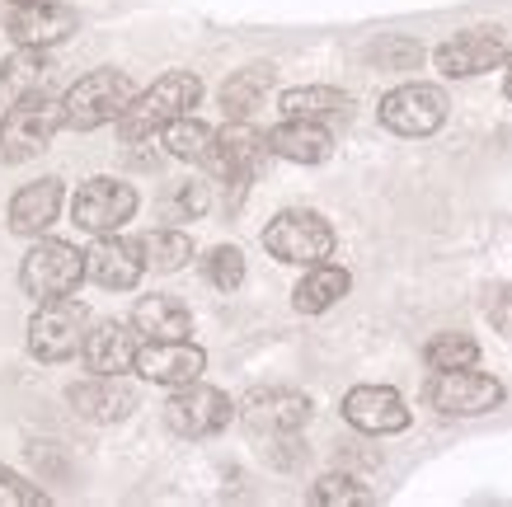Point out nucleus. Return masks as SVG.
Masks as SVG:
<instances>
[{
	"label": "nucleus",
	"mask_w": 512,
	"mask_h": 507,
	"mask_svg": "<svg viewBox=\"0 0 512 507\" xmlns=\"http://www.w3.org/2000/svg\"><path fill=\"white\" fill-rule=\"evenodd\" d=\"M512 57L508 38L498 29H470V33H456L447 43L433 52V62L442 76L451 80H466V76H484V71H498V66Z\"/></svg>",
	"instance_id": "12"
},
{
	"label": "nucleus",
	"mask_w": 512,
	"mask_h": 507,
	"mask_svg": "<svg viewBox=\"0 0 512 507\" xmlns=\"http://www.w3.org/2000/svg\"><path fill=\"white\" fill-rule=\"evenodd\" d=\"M66 404L80 418H90V423H118V418H127L137 409V390L123 376H99L94 371L90 381H76L66 390Z\"/></svg>",
	"instance_id": "19"
},
{
	"label": "nucleus",
	"mask_w": 512,
	"mask_h": 507,
	"mask_svg": "<svg viewBox=\"0 0 512 507\" xmlns=\"http://www.w3.org/2000/svg\"><path fill=\"white\" fill-rule=\"evenodd\" d=\"M423 357H428V367L433 371H456V367H475L480 362V343L470 334H437L428 348H423Z\"/></svg>",
	"instance_id": "29"
},
{
	"label": "nucleus",
	"mask_w": 512,
	"mask_h": 507,
	"mask_svg": "<svg viewBox=\"0 0 512 507\" xmlns=\"http://www.w3.org/2000/svg\"><path fill=\"white\" fill-rule=\"evenodd\" d=\"M62 127H66L62 99H47V94L15 99L10 113L0 118V160L5 165H24L33 155H43Z\"/></svg>",
	"instance_id": "3"
},
{
	"label": "nucleus",
	"mask_w": 512,
	"mask_h": 507,
	"mask_svg": "<svg viewBox=\"0 0 512 507\" xmlns=\"http://www.w3.org/2000/svg\"><path fill=\"white\" fill-rule=\"evenodd\" d=\"M132 324L141 329V338H188L193 334V315L184 301L174 296H141L132 310Z\"/></svg>",
	"instance_id": "24"
},
{
	"label": "nucleus",
	"mask_w": 512,
	"mask_h": 507,
	"mask_svg": "<svg viewBox=\"0 0 512 507\" xmlns=\"http://www.w3.org/2000/svg\"><path fill=\"white\" fill-rule=\"evenodd\" d=\"M503 94H508V99H512V66H508V80H503Z\"/></svg>",
	"instance_id": "36"
},
{
	"label": "nucleus",
	"mask_w": 512,
	"mask_h": 507,
	"mask_svg": "<svg viewBox=\"0 0 512 507\" xmlns=\"http://www.w3.org/2000/svg\"><path fill=\"white\" fill-rule=\"evenodd\" d=\"M202 268H207V282H212L217 292H235V287L245 282V254L235 245H217L202 259Z\"/></svg>",
	"instance_id": "31"
},
{
	"label": "nucleus",
	"mask_w": 512,
	"mask_h": 507,
	"mask_svg": "<svg viewBox=\"0 0 512 507\" xmlns=\"http://www.w3.org/2000/svg\"><path fill=\"white\" fill-rule=\"evenodd\" d=\"M160 141H165V151L174 160H193V165H207L212 151H217V127H207L202 118L184 113V118H174V123L160 127Z\"/></svg>",
	"instance_id": "25"
},
{
	"label": "nucleus",
	"mask_w": 512,
	"mask_h": 507,
	"mask_svg": "<svg viewBox=\"0 0 512 507\" xmlns=\"http://www.w3.org/2000/svg\"><path fill=\"white\" fill-rule=\"evenodd\" d=\"M264 249L282 263H325L334 254V231H329L325 216L315 212H278L264 226Z\"/></svg>",
	"instance_id": "6"
},
{
	"label": "nucleus",
	"mask_w": 512,
	"mask_h": 507,
	"mask_svg": "<svg viewBox=\"0 0 512 507\" xmlns=\"http://www.w3.org/2000/svg\"><path fill=\"white\" fill-rule=\"evenodd\" d=\"M80 348H85V306H76L71 296L43 301L29 320V353L38 362H66Z\"/></svg>",
	"instance_id": "10"
},
{
	"label": "nucleus",
	"mask_w": 512,
	"mask_h": 507,
	"mask_svg": "<svg viewBox=\"0 0 512 507\" xmlns=\"http://www.w3.org/2000/svg\"><path fill=\"white\" fill-rule=\"evenodd\" d=\"M137 371L156 385H193L207 371V353L198 343H188V338H146Z\"/></svg>",
	"instance_id": "13"
},
{
	"label": "nucleus",
	"mask_w": 512,
	"mask_h": 507,
	"mask_svg": "<svg viewBox=\"0 0 512 507\" xmlns=\"http://www.w3.org/2000/svg\"><path fill=\"white\" fill-rule=\"evenodd\" d=\"M10 5H29V0H10Z\"/></svg>",
	"instance_id": "37"
},
{
	"label": "nucleus",
	"mask_w": 512,
	"mask_h": 507,
	"mask_svg": "<svg viewBox=\"0 0 512 507\" xmlns=\"http://www.w3.org/2000/svg\"><path fill=\"white\" fill-rule=\"evenodd\" d=\"M235 404L226 390L217 385H174V395L165 400V428L174 437H188V442H202V437H217L221 428H231Z\"/></svg>",
	"instance_id": "5"
},
{
	"label": "nucleus",
	"mask_w": 512,
	"mask_h": 507,
	"mask_svg": "<svg viewBox=\"0 0 512 507\" xmlns=\"http://www.w3.org/2000/svg\"><path fill=\"white\" fill-rule=\"evenodd\" d=\"M240 418L245 428L259 437V442H287L306 428L311 418V400L296 395V390H254L245 404H240Z\"/></svg>",
	"instance_id": "11"
},
{
	"label": "nucleus",
	"mask_w": 512,
	"mask_h": 507,
	"mask_svg": "<svg viewBox=\"0 0 512 507\" xmlns=\"http://www.w3.org/2000/svg\"><path fill=\"white\" fill-rule=\"evenodd\" d=\"M489 320H494L498 334L512 338V287H503V292L489 296Z\"/></svg>",
	"instance_id": "35"
},
{
	"label": "nucleus",
	"mask_w": 512,
	"mask_h": 507,
	"mask_svg": "<svg viewBox=\"0 0 512 507\" xmlns=\"http://www.w3.org/2000/svg\"><path fill=\"white\" fill-rule=\"evenodd\" d=\"M311 503H320V507H372L376 493L353 475H325L311 489Z\"/></svg>",
	"instance_id": "30"
},
{
	"label": "nucleus",
	"mask_w": 512,
	"mask_h": 507,
	"mask_svg": "<svg viewBox=\"0 0 512 507\" xmlns=\"http://www.w3.org/2000/svg\"><path fill=\"white\" fill-rule=\"evenodd\" d=\"M348 287H353L348 268H339V263H311L306 277L296 282L292 306L301 310V315H320V310H329L339 296H348Z\"/></svg>",
	"instance_id": "23"
},
{
	"label": "nucleus",
	"mask_w": 512,
	"mask_h": 507,
	"mask_svg": "<svg viewBox=\"0 0 512 507\" xmlns=\"http://www.w3.org/2000/svg\"><path fill=\"white\" fill-rule=\"evenodd\" d=\"M52 57H47V47H19L10 52L5 62H0V94L15 104V99H29V94H47L52 85Z\"/></svg>",
	"instance_id": "22"
},
{
	"label": "nucleus",
	"mask_w": 512,
	"mask_h": 507,
	"mask_svg": "<svg viewBox=\"0 0 512 507\" xmlns=\"http://www.w3.org/2000/svg\"><path fill=\"white\" fill-rule=\"evenodd\" d=\"M137 212V188L123 179H90L80 184V193L71 198V221L85 235H118Z\"/></svg>",
	"instance_id": "8"
},
{
	"label": "nucleus",
	"mask_w": 512,
	"mask_h": 507,
	"mask_svg": "<svg viewBox=\"0 0 512 507\" xmlns=\"http://www.w3.org/2000/svg\"><path fill=\"white\" fill-rule=\"evenodd\" d=\"M372 57H376V62H400V66H419V62H423V47H419V43H409V38H390V43L372 47Z\"/></svg>",
	"instance_id": "33"
},
{
	"label": "nucleus",
	"mask_w": 512,
	"mask_h": 507,
	"mask_svg": "<svg viewBox=\"0 0 512 507\" xmlns=\"http://www.w3.org/2000/svg\"><path fill=\"white\" fill-rule=\"evenodd\" d=\"M38 503H47L43 484H33V479L0 465V507H38Z\"/></svg>",
	"instance_id": "32"
},
{
	"label": "nucleus",
	"mask_w": 512,
	"mask_h": 507,
	"mask_svg": "<svg viewBox=\"0 0 512 507\" xmlns=\"http://www.w3.org/2000/svg\"><path fill=\"white\" fill-rule=\"evenodd\" d=\"M146 273V259H141L137 240H118V235H99L85 254V277L109 287V292H132Z\"/></svg>",
	"instance_id": "18"
},
{
	"label": "nucleus",
	"mask_w": 512,
	"mask_h": 507,
	"mask_svg": "<svg viewBox=\"0 0 512 507\" xmlns=\"http://www.w3.org/2000/svg\"><path fill=\"white\" fill-rule=\"evenodd\" d=\"M141 329L137 324H123V320H104L94 324L85 334V367L99 371V376H123V371H137V357H141Z\"/></svg>",
	"instance_id": "16"
},
{
	"label": "nucleus",
	"mask_w": 512,
	"mask_h": 507,
	"mask_svg": "<svg viewBox=\"0 0 512 507\" xmlns=\"http://www.w3.org/2000/svg\"><path fill=\"white\" fill-rule=\"evenodd\" d=\"M268 151L292 160V165H325L334 155V137H329L325 123L315 118H282L273 132H268Z\"/></svg>",
	"instance_id": "20"
},
{
	"label": "nucleus",
	"mask_w": 512,
	"mask_h": 507,
	"mask_svg": "<svg viewBox=\"0 0 512 507\" xmlns=\"http://www.w3.org/2000/svg\"><path fill=\"white\" fill-rule=\"evenodd\" d=\"M137 99V85L127 71H90V76H80L71 90L62 94V108H66V127L71 132H94V127H109L118 123L127 108Z\"/></svg>",
	"instance_id": "2"
},
{
	"label": "nucleus",
	"mask_w": 512,
	"mask_h": 507,
	"mask_svg": "<svg viewBox=\"0 0 512 507\" xmlns=\"http://www.w3.org/2000/svg\"><path fill=\"white\" fill-rule=\"evenodd\" d=\"M268 90H273V66H245V71H235V76L221 85L226 118H249V113L268 99Z\"/></svg>",
	"instance_id": "27"
},
{
	"label": "nucleus",
	"mask_w": 512,
	"mask_h": 507,
	"mask_svg": "<svg viewBox=\"0 0 512 507\" xmlns=\"http://www.w3.org/2000/svg\"><path fill=\"white\" fill-rule=\"evenodd\" d=\"M202 99V80L193 76V71H170V76H160L156 85L146 94H137L132 99V108H127L123 118H118V137L123 141H146L156 137L165 123H174V118H184V113H193Z\"/></svg>",
	"instance_id": "1"
},
{
	"label": "nucleus",
	"mask_w": 512,
	"mask_h": 507,
	"mask_svg": "<svg viewBox=\"0 0 512 507\" xmlns=\"http://www.w3.org/2000/svg\"><path fill=\"white\" fill-rule=\"evenodd\" d=\"M170 212L174 216H202L207 212V184H184L179 193H174Z\"/></svg>",
	"instance_id": "34"
},
{
	"label": "nucleus",
	"mask_w": 512,
	"mask_h": 507,
	"mask_svg": "<svg viewBox=\"0 0 512 507\" xmlns=\"http://www.w3.org/2000/svg\"><path fill=\"white\" fill-rule=\"evenodd\" d=\"M447 108V90L414 80V85H400L381 99V127H390L395 137H433L447 123Z\"/></svg>",
	"instance_id": "9"
},
{
	"label": "nucleus",
	"mask_w": 512,
	"mask_h": 507,
	"mask_svg": "<svg viewBox=\"0 0 512 507\" xmlns=\"http://www.w3.org/2000/svg\"><path fill=\"white\" fill-rule=\"evenodd\" d=\"M343 418L357 432H372V437H390V432L409 428V409L390 385H357L343 395Z\"/></svg>",
	"instance_id": "17"
},
{
	"label": "nucleus",
	"mask_w": 512,
	"mask_h": 507,
	"mask_svg": "<svg viewBox=\"0 0 512 507\" xmlns=\"http://www.w3.org/2000/svg\"><path fill=\"white\" fill-rule=\"evenodd\" d=\"M282 118H315V123H329V118H343L348 113V94L334 90V85H296L278 99Z\"/></svg>",
	"instance_id": "26"
},
{
	"label": "nucleus",
	"mask_w": 512,
	"mask_h": 507,
	"mask_svg": "<svg viewBox=\"0 0 512 507\" xmlns=\"http://www.w3.org/2000/svg\"><path fill=\"white\" fill-rule=\"evenodd\" d=\"M85 277V254L66 240H38L19 263V287L43 306V301H62L80 287Z\"/></svg>",
	"instance_id": "4"
},
{
	"label": "nucleus",
	"mask_w": 512,
	"mask_h": 507,
	"mask_svg": "<svg viewBox=\"0 0 512 507\" xmlns=\"http://www.w3.org/2000/svg\"><path fill=\"white\" fill-rule=\"evenodd\" d=\"M264 155H273L264 132H254L245 118H231V127H221L217 132V151H212L207 169H212L217 179H226V184H245V179L259 174Z\"/></svg>",
	"instance_id": "14"
},
{
	"label": "nucleus",
	"mask_w": 512,
	"mask_h": 507,
	"mask_svg": "<svg viewBox=\"0 0 512 507\" xmlns=\"http://www.w3.org/2000/svg\"><path fill=\"white\" fill-rule=\"evenodd\" d=\"M137 245H141L146 268H156V273H179L193 259V240L184 231H146Z\"/></svg>",
	"instance_id": "28"
},
{
	"label": "nucleus",
	"mask_w": 512,
	"mask_h": 507,
	"mask_svg": "<svg viewBox=\"0 0 512 507\" xmlns=\"http://www.w3.org/2000/svg\"><path fill=\"white\" fill-rule=\"evenodd\" d=\"M423 400L447 418H480L503 404V385L494 376H484V371L456 367V371H437L433 381L423 385Z\"/></svg>",
	"instance_id": "7"
},
{
	"label": "nucleus",
	"mask_w": 512,
	"mask_h": 507,
	"mask_svg": "<svg viewBox=\"0 0 512 507\" xmlns=\"http://www.w3.org/2000/svg\"><path fill=\"white\" fill-rule=\"evenodd\" d=\"M62 212V179H38L24 184L10 202V231L15 235H43Z\"/></svg>",
	"instance_id": "21"
},
{
	"label": "nucleus",
	"mask_w": 512,
	"mask_h": 507,
	"mask_svg": "<svg viewBox=\"0 0 512 507\" xmlns=\"http://www.w3.org/2000/svg\"><path fill=\"white\" fill-rule=\"evenodd\" d=\"M80 15L71 5H57V0H29V5H15L5 29L19 47H57L76 33Z\"/></svg>",
	"instance_id": "15"
}]
</instances>
